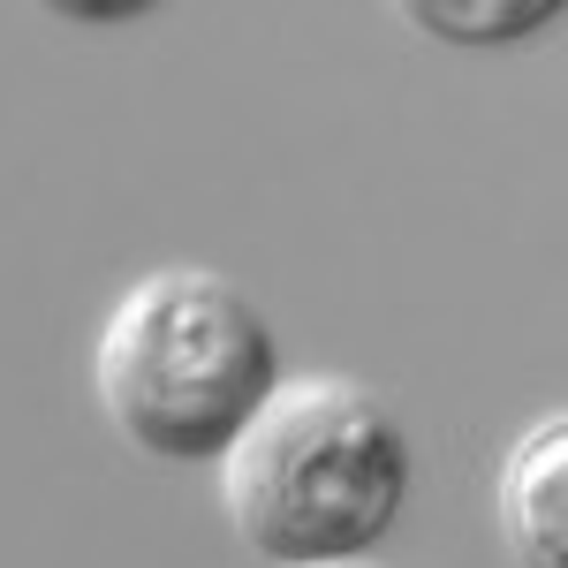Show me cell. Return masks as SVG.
Instances as JSON below:
<instances>
[{
  "instance_id": "obj_1",
  "label": "cell",
  "mask_w": 568,
  "mask_h": 568,
  "mask_svg": "<svg viewBox=\"0 0 568 568\" xmlns=\"http://www.w3.org/2000/svg\"><path fill=\"white\" fill-rule=\"evenodd\" d=\"M227 516L273 568L364 561L409 508L417 447L364 379H281L251 433L220 455Z\"/></svg>"
},
{
  "instance_id": "obj_2",
  "label": "cell",
  "mask_w": 568,
  "mask_h": 568,
  "mask_svg": "<svg viewBox=\"0 0 568 568\" xmlns=\"http://www.w3.org/2000/svg\"><path fill=\"white\" fill-rule=\"evenodd\" d=\"M99 402L160 463H220L281 387L265 311L213 265H160L99 334Z\"/></svg>"
},
{
  "instance_id": "obj_3",
  "label": "cell",
  "mask_w": 568,
  "mask_h": 568,
  "mask_svg": "<svg viewBox=\"0 0 568 568\" xmlns=\"http://www.w3.org/2000/svg\"><path fill=\"white\" fill-rule=\"evenodd\" d=\"M500 530L524 568H568V417L546 409L500 463Z\"/></svg>"
},
{
  "instance_id": "obj_4",
  "label": "cell",
  "mask_w": 568,
  "mask_h": 568,
  "mask_svg": "<svg viewBox=\"0 0 568 568\" xmlns=\"http://www.w3.org/2000/svg\"><path fill=\"white\" fill-rule=\"evenodd\" d=\"M402 16H409L417 31L455 39V45H508V39H530V31L561 23L554 0H524V8H447V0H409Z\"/></svg>"
},
{
  "instance_id": "obj_5",
  "label": "cell",
  "mask_w": 568,
  "mask_h": 568,
  "mask_svg": "<svg viewBox=\"0 0 568 568\" xmlns=\"http://www.w3.org/2000/svg\"><path fill=\"white\" fill-rule=\"evenodd\" d=\"M326 568H364V561H326Z\"/></svg>"
}]
</instances>
